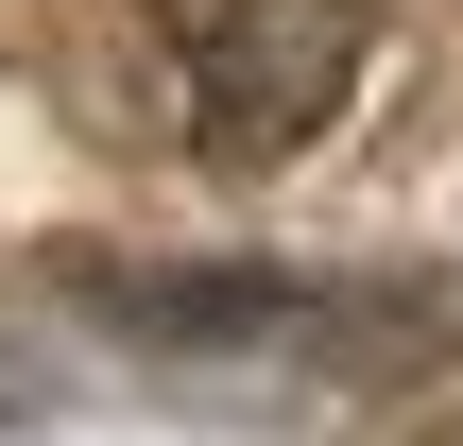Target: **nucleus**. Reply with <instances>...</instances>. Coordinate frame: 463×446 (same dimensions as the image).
<instances>
[{"label": "nucleus", "mask_w": 463, "mask_h": 446, "mask_svg": "<svg viewBox=\"0 0 463 446\" xmlns=\"http://www.w3.org/2000/svg\"><path fill=\"white\" fill-rule=\"evenodd\" d=\"M137 34L206 155H292L361 69V0H137Z\"/></svg>", "instance_id": "f257e3e1"}]
</instances>
